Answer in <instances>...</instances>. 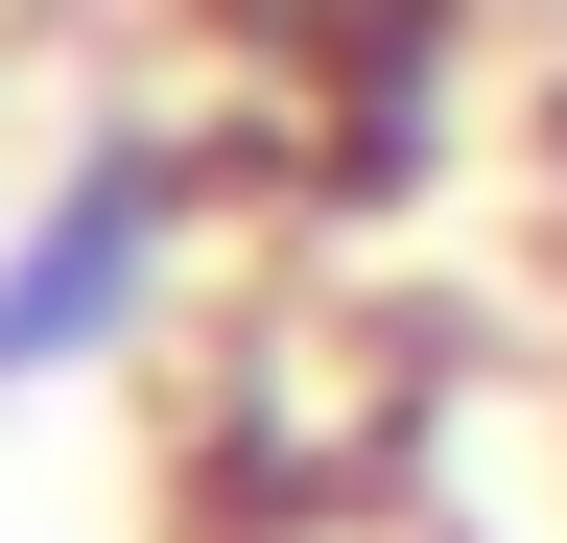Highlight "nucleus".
<instances>
[{
	"instance_id": "nucleus-1",
	"label": "nucleus",
	"mask_w": 567,
	"mask_h": 543,
	"mask_svg": "<svg viewBox=\"0 0 567 543\" xmlns=\"http://www.w3.org/2000/svg\"><path fill=\"white\" fill-rule=\"evenodd\" d=\"M189 237H213V143L189 118H71V143L0 189V401L142 355V307L189 284Z\"/></svg>"
}]
</instances>
